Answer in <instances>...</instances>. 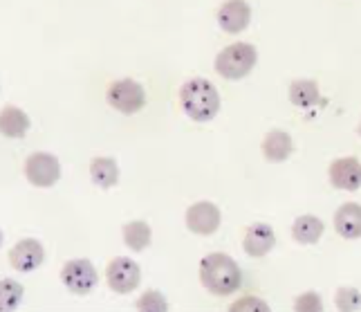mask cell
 Instances as JSON below:
<instances>
[{"label":"cell","mask_w":361,"mask_h":312,"mask_svg":"<svg viewBox=\"0 0 361 312\" xmlns=\"http://www.w3.org/2000/svg\"><path fill=\"white\" fill-rule=\"evenodd\" d=\"M200 281L216 296H229L240 288L243 274L238 263L227 254H207L200 260Z\"/></svg>","instance_id":"obj_1"},{"label":"cell","mask_w":361,"mask_h":312,"mask_svg":"<svg viewBox=\"0 0 361 312\" xmlns=\"http://www.w3.org/2000/svg\"><path fill=\"white\" fill-rule=\"evenodd\" d=\"M180 104L193 121H211L220 110V95L216 85L204 77L189 79L180 90Z\"/></svg>","instance_id":"obj_2"},{"label":"cell","mask_w":361,"mask_h":312,"mask_svg":"<svg viewBox=\"0 0 361 312\" xmlns=\"http://www.w3.org/2000/svg\"><path fill=\"white\" fill-rule=\"evenodd\" d=\"M256 61H258V52L254 45L233 43V45H227L216 56V70L225 79H243L254 70Z\"/></svg>","instance_id":"obj_3"},{"label":"cell","mask_w":361,"mask_h":312,"mask_svg":"<svg viewBox=\"0 0 361 312\" xmlns=\"http://www.w3.org/2000/svg\"><path fill=\"white\" fill-rule=\"evenodd\" d=\"M106 97H108V104L115 110L123 112V115H135V112H140L146 104L144 88L133 79H119L115 83H110Z\"/></svg>","instance_id":"obj_4"},{"label":"cell","mask_w":361,"mask_h":312,"mask_svg":"<svg viewBox=\"0 0 361 312\" xmlns=\"http://www.w3.org/2000/svg\"><path fill=\"white\" fill-rule=\"evenodd\" d=\"M61 281H63L66 288L74 294H90L94 290V285L99 283V274L90 260L77 258V260H68L63 265V270H61Z\"/></svg>","instance_id":"obj_5"},{"label":"cell","mask_w":361,"mask_h":312,"mask_svg":"<svg viewBox=\"0 0 361 312\" xmlns=\"http://www.w3.org/2000/svg\"><path fill=\"white\" fill-rule=\"evenodd\" d=\"M106 279L110 290H115L117 294H128L140 285L142 272L140 265L130 260L128 256H117L110 260V265L106 270Z\"/></svg>","instance_id":"obj_6"},{"label":"cell","mask_w":361,"mask_h":312,"mask_svg":"<svg viewBox=\"0 0 361 312\" xmlns=\"http://www.w3.org/2000/svg\"><path fill=\"white\" fill-rule=\"evenodd\" d=\"M25 178H27L34 186H54L61 178V167L59 160L49 153H32L25 162Z\"/></svg>","instance_id":"obj_7"},{"label":"cell","mask_w":361,"mask_h":312,"mask_svg":"<svg viewBox=\"0 0 361 312\" xmlns=\"http://www.w3.org/2000/svg\"><path fill=\"white\" fill-rule=\"evenodd\" d=\"M186 227L195 236H211L220 227V209L214 203H195L186 211Z\"/></svg>","instance_id":"obj_8"},{"label":"cell","mask_w":361,"mask_h":312,"mask_svg":"<svg viewBox=\"0 0 361 312\" xmlns=\"http://www.w3.org/2000/svg\"><path fill=\"white\" fill-rule=\"evenodd\" d=\"M45 260V249L36 239H23L9 249V265L16 272H34Z\"/></svg>","instance_id":"obj_9"},{"label":"cell","mask_w":361,"mask_h":312,"mask_svg":"<svg viewBox=\"0 0 361 312\" xmlns=\"http://www.w3.org/2000/svg\"><path fill=\"white\" fill-rule=\"evenodd\" d=\"M330 182L334 189L357 191L361 184V164L357 157H339L330 164Z\"/></svg>","instance_id":"obj_10"},{"label":"cell","mask_w":361,"mask_h":312,"mask_svg":"<svg viewBox=\"0 0 361 312\" xmlns=\"http://www.w3.org/2000/svg\"><path fill=\"white\" fill-rule=\"evenodd\" d=\"M243 247L249 256H265L269 254L274 247H276V234L269 227V224H252L247 232H245V239H243Z\"/></svg>","instance_id":"obj_11"},{"label":"cell","mask_w":361,"mask_h":312,"mask_svg":"<svg viewBox=\"0 0 361 312\" xmlns=\"http://www.w3.org/2000/svg\"><path fill=\"white\" fill-rule=\"evenodd\" d=\"M249 20H252V9H249L247 3H240V0H229V3L218 9V23L227 34L243 32Z\"/></svg>","instance_id":"obj_12"},{"label":"cell","mask_w":361,"mask_h":312,"mask_svg":"<svg viewBox=\"0 0 361 312\" xmlns=\"http://www.w3.org/2000/svg\"><path fill=\"white\" fill-rule=\"evenodd\" d=\"M334 229L341 239L355 241L361 236V207L357 203H345L334 214Z\"/></svg>","instance_id":"obj_13"},{"label":"cell","mask_w":361,"mask_h":312,"mask_svg":"<svg viewBox=\"0 0 361 312\" xmlns=\"http://www.w3.org/2000/svg\"><path fill=\"white\" fill-rule=\"evenodd\" d=\"M260 148H263V155L267 162L279 164V162H285L292 153V137L285 131H269Z\"/></svg>","instance_id":"obj_14"},{"label":"cell","mask_w":361,"mask_h":312,"mask_svg":"<svg viewBox=\"0 0 361 312\" xmlns=\"http://www.w3.org/2000/svg\"><path fill=\"white\" fill-rule=\"evenodd\" d=\"M90 178L102 189H110L119 182V167L113 157H97L90 164Z\"/></svg>","instance_id":"obj_15"},{"label":"cell","mask_w":361,"mask_h":312,"mask_svg":"<svg viewBox=\"0 0 361 312\" xmlns=\"http://www.w3.org/2000/svg\"><path fill=\"white\" fill-rule=\"evenodd\" d=\"M30 117L27 112H23L16 106H7L3 112H0V131H3L7 137H23L30 131Z\"/></svg>","instance_id":"obj_16"},{"label":"cell","mask_w":361,"mask_h":312,"mask_svg":"<svg viewBox=\"0 0 361 312\" xmlns=\"http://www.w3.org/2000/svg\"><path fill=\"white\" fill-rule=\"evenodd\" d=\"M323 234V222L314 216H298L292 224V236L301 245H314L319 243Z\"/></svg>","instance_id":"obj_17"},{"label":"cell","mask_w":361,"mask_h":312,"mask_svg":"<svg viewBox=\"0 0 361 312\" xmlns=\"http://www.w3.org/2000/svg\"><path fill=\"white\" fill-rule=\"evenodd\" d=\"M123 241L126 245L133 249V252H142L153 241V234H151V227H148V222L144 220H133V222H126L123 224Z\"/></svg>","instance_id":"obj_18"},{"label":"cell","mask_w":361,"mask_h":312,"mask_svg":"<svg viewBox=\"0 0 361 312\" xmlns=\"http://www.w3.org/2000/svg\"><path fill=\"white\" fill-rule=\"evenodd\" d=\"M290 102L298 108H310L319 102V85L317 81L298 79L290 85Z\"/></svg>","instance_id":"obj_19"},{"label":"cell","mask_w":361,"mask_h":312,"mask_svg":"<svg viewBox=\"0 0 361 312\" xmlns=\"http://www.w3.org/2000/svg\"><path fill=\"white\" fill-rule=\"evenodd\" d=\"M0 292H3V301H0V306H3V310H14L20 301H23V285L16 283L14 279H5L3 281V288H0Z\"/></svg>","instance_id":"obj_20"},{"label":"cell","mask_w":361,"mask_h":312,"mask_svg":"<svg viewBox=\"0 0 361 312\" xmlns=\"http://www.w3.org/2000/svg\"><path fill=\"white\" fill-rule=\"evenodd\" d=\"M137 310H142V312H166L169 304H166V299L161 292L148 290V292H144L140 299H137Z\"/></svg>","instance_id":"obj_21"},{"label":"cell","mask_w":361,"mask_h":312,"mask_svg":"<svg viewBox=\"0 0 361 312\" xmlns=\"http://www.w3.org/2000/svg\"><path fill=\"white\" fill-rule=\"evenodd\" d=\"M334 301H337V310L348 312V310H359L361 296H359V290H355V288H341V290H337Z\"/></svg>","instance_id":"obj_22"},{"label":"cell","mask_w":361,"mask_h":312,"mask_svg":"<svg viewBox=\"0 0 361 312\" xmlns=\"http://www.w3.org/2000/svg\"><path fill=\"white\" fill-rule=\"evenodd\" d=\"M296 312H321V296L317 292H303L296 296V304H294Z\"/></svg>","instance_id":"obj_23"},{"label":"cell","mask_w":361,"mask_h":312,"mask_svg":"<svg viewBox=\"0 0 361 312\" xmlns=\"http://www.w3.org/2000/svg\"><path fill=\"white\" fill-rule=\"evenodd\" d=\"M229 310H231V312H267L269 306H267L265 301H260V299L245 296V299H240L238 304H233Z\"/></svg>","instance_id":"obj_24"}]
</instances>
